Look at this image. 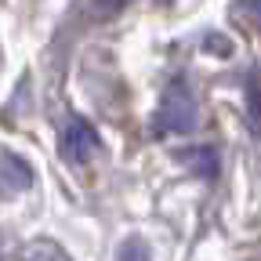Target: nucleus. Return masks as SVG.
Listing matches in <instances>:
<instances>
[{"label": "nucleus", "mask_w": 261, "mask_h": 261, "mask_svg": "<svg viewBox=\"0 0 261 261\" xmlns=\"http://www.w3.org/2000/svg\"><path fill=\"white\" fill-rule=\"evenodd\" d=\"M196 123V102L185 84H171L167 98L160 106V130H189Z\"/></svg>", "instance_id": "f257e3e1"}, {"label": "nucleus", "mask_w": 261, "mask_h": 261, "mask_svg": "<svg viewBox=\"0 0 261 261\" xmlns=\"http://www.w3.org/2000/svg\"><path fill=\"white\" fill-rule=\"evenodd\" d=\"M98 145V135H94V127H87L84 120H69V127L62 130V156L65 160H87Z\"/></svg>", "instance_id": "f03ea898"}, {"label": "nucleus", "mask_w": 261, "mask_h": 261, "mask_svg": "<svg viewBox=\"0 0 261 261\" xmlns=\"http://www.w3.org/2000/svg\"><path fill=\"white\" fill-rule=\"evenodd\" d=\"M247 113H250V123L261 127V73H250L247 80Z\"/></svg>", "instance_id": "7ed1b4c3"}, {"label": "nucleus", "mask_w": 261, "mask_h": 261, "mask_svg": "<svg viewBox=\"0 0 261 261\" xmlns=\"http://www.w3.org/2000/svg\"><path fill=\"white\" fill-rule=\"evenodd\" d=\"M120 261H149L145 243H142V240H127V243L120 247Z\"/></svg>", "instance_id": "20e7f679"}, {"label": "nucleus", "mask_w": 261, "mask_h": 261, "mask_svg": "<svg viewBox=\"0 0 261 261\" xmlns=\"http://www.w3.org/2000/svg\"><path fill=\"white\" fill-rule=\"evenodd\" d=\"M120 4H127V0H102V4H98V11H102V15H109V11H116Z\"/></svg>", "instance_id": "39448f33"}]
</instances>
